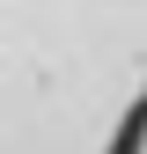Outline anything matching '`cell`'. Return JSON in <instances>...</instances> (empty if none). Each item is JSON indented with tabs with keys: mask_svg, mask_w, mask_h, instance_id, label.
<instances>
[{
	"mask_svg": "<svg viewBox=\"0 0 147 154\" xmlns=\"http://www.w3.org/2000/svg\"><path fill=\"white\" fill-rule=\"evenodd\" d=\"M147 110V0H0V154H125Z\"/></svg>",
	"mask_w": 147,
	"mask_h": 154,
	"instance_id": "6da1fadb",
	"label": "cell"
}]
</instances>
